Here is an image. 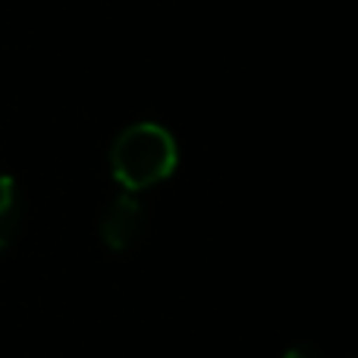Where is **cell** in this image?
<instances>
[{"label": "cell", "instance_id": "1", "mask_svg": "<svg viewBox=\"0 0 358 358\" xmlns=\"http://www.w3.org/2000/svg\"><path fill=\"white\" fill-rule=\"evenodd\" d=\"M179 148L170 129L157 123H132L113 138L110 170L126 192L161 182L176 170Z\"/></svg>", "mask_w": 358, "mask_h": 358}, {"label": "cell", "instance_id": "2", "mask_svg": "<svg viewBox=\"0 0 358 358\" xmlns=\"http://www.w3.org/2000/svg\"><path fill=\"white\" fill-rule=\"evenodd\" d=\"M145 204L138 201L132 192L117 195L101 214V239L113 252H126L132 248L145 233Z\"/></svg>", "mask_w": 358, "mask_h": 358}, {"label": "cell", "instance_id": "3", "mask_svg": "<svg viewBox=\"0 0 358 358\" xmlns=\"http://www.w3.org/2000/svg\"><path fill=\"white\" fill-rule=\"evenodd\" d=\"M19 227H22V204H19L16 179L0 173V248L16 239Z\"/></svg>", "mask_w": 358, "mask_h": 358}, {"label": "cell", "instance_id": "4", "mask_svg": "<svg viewBox=\"0 0 358 358\" xmlns=\"http://www.w3.org/2000/svg\"><path fill=\"white\" fill-rule=\"evenodd\" d=\"M283 358H321V352L311 346H292L289 352H283Z\"/></svg>", "mask_w": 358, "mask_h": 358}]
</instances>
